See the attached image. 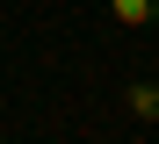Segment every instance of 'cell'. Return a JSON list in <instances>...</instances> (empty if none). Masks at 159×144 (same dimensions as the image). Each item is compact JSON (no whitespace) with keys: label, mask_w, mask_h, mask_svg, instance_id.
Here are the masks:
<instances>
[{"label":"cell","mask_w":159,"mask_h":144,"mask_svg":"<svg viewBox=\"0 0 159 144\" xmlns=\"http://www.w3.org/2000/svg\"><path fill=\"white\" fill-rule=\"evenodd\" d=\"M101 7H109L123 29H152L159 22V0H101Z\"/></svg>","instance_id":"cell-1"},{"label":"cell","mask_w":159,"mask_h":144,"mask_svg":"<svg viewBox=\"0 0 159 144\" xmlns=\"http://www.w3.org/2000/svg\"><path fill=\"white\" fill-rule=\"evenodd\" d=\"M123 101H130V115H138V123H159V86H152V79H130Z\"/></svg>","instance_id":"cell-2"}]
</instances>
